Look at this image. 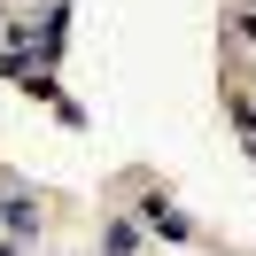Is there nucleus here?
Segmentation results:
<instances>
[{
  "label": "nucleus",
  "instance_id": "obj_1",
  "mask_svg": "<svg viewBox=\"0 0 256 256\" xmlns=\"http://www.w3.org/2000/svg\"><path fill=\"white\" fill-rule=\"evenodd\" d=\"M140 218L156 225L163 240H194V225H186V210H171V202H163V194H140Z\"/></svg>",
  "mask_w": 256,
  "mask_h": 256
},
{
  "label": "nucleus",
  "instance_id": "obj_2",
  "mask_svg": "<svg viewBox=\"0 0 256 256\" xmlns=\"http://www.w3.org/2000/svg\"><path fill=\"white\" fill-rule=\"evenodd\" d=\"M101 256H140V225H132V218H109V225H101Z\"/></svg>",
  "mask_w": 256,
  "mask_h": 256
},
{
  "label": "nucleus",
  "instance_id": "obj_3",
  "mask_svg": "<svg viewBox=\"0 0 256 256\" xmlns=\"http://www.w3.org/2000/svg\"><path fill=\"white\" fill-rule=\"evenodd\" d=\"M0 218L16 225V233H32V225H39V202H32V194H16V202H0Z\"/></svg>",
  "mask_w": 256,
  "mask_h": 256
},
{
  "label": "nucleus",
  "instance_id": "obj_5",
  "mask_svg": "<svg viewBox=\"0 0 256 256\" xmlns=\"http://www.w3.org/2000/svg\"><path fill=\"white\" fill-rule=\"evenodd\" d=\"M0 256H16V240H0Z\"/></svg>",
  "mask_w": 256,
  "mask_h": 256
},
{
  "label": "nucleus",
  "instance_id": "obj_4",
  "mask_svg": "<svg viewBox=\"0 0 256 256\" xmlns=\"http://www.w3.org/2000/svg\"><path fill=\"white\" fill-rule=\"evenodd\" d=\"M233 32H240V39H256V8H233Z\"/></svg>",
  "mask_w": 256,
  "mask_h": 256
}]
</instances>
